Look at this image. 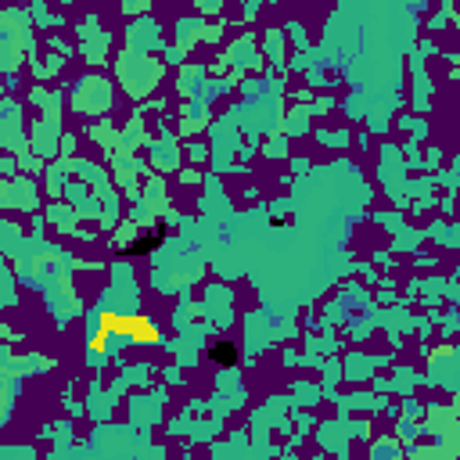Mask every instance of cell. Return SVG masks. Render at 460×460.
<instances>
[{"label": "cell", "mask_w": 460, "mask_h": 460, "mask_svg": "<svg viewBox=\"0 0 460 460\" xmlns=\"http://www.w3.org/2000/svg\"><path fill=\"white\" fill-rule=\"evenodd\" d=\"M209 360H213L216 367H234V364H238V349L230 345V342H213V345H209Z\"/></svg>", "instance_id": "2"}, {"label": "cell", "mask_w": 460, "mask_h": 460, "mask_svg": "<svg viewBox=\"0 0 460 460\" xmlns=\"http://www.w3.org/2000/svg\"><path fill=\"white\" fill-rule=\"evenodd\" d=\"M162 241H166V223H159L155 230H151V234H141L137 241H130V245L122 248V255H126V259H141V255H151V252H155Z\"/></svg>", "instance_id": "1"}]
</instances>
